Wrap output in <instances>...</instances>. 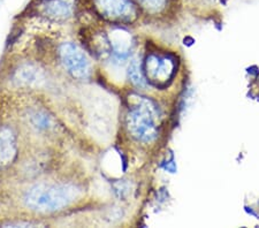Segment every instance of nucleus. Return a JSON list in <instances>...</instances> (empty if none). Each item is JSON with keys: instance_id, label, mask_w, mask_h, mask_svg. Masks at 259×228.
Returning a JSON list of instances; mask_svg holds the SVG:
<instances>
[{"instance_id": "f257e3e1", "label": "nucleus", "mask_w": 259, "mask_h": 228, "mask_svg": "<svg viewBox=\"0 0 259 228\" xmlns=\"http://www.w3.org/2000/svg\"><path fill=\"white\" fill-rule=\"evenodd\" d=\"M76 189L68 185H38L28 190L24 202L38 212H54L68 206L75 200Z\"/></svg>"}, {"instance_id": "f03ea898", "label": "nucleus", "mask_w": 259, "mask_h": 228, "mask_svg": "<svg viewBox=\"0 0 259 228\" xmlns=\"http://www.w3.org/2000/svg\"><path fill=\"white\" fill-rule=\"evenodd\" d=\"M158 119L157 106L150 99L140 98L129 109L126 122L133 138L149 143L158 136Z\"/></svg>"}, {"instance_id": "7ed1b4c3", "label": "nucleus", "mask_w": 259, "mask_h": 228, "mask_svg": "<svg viewBox=\"0 0 259 228\" xmlns=\"http://www.w3.org/2000/svg\"><path fill=\"white\" fill-rule=\"evenodd\" d=\"M144 75L150 83L156 86H164L168 83L175 73V62L167 56H148L144 61Z\"/></svg>"}, {"instance_id": "20e7f679", "label": "nucleus", "mask_w": 259, "mask_h": 228, "mask_svg": "<svg viewBox=\"0 0 259 228\" xmlns=\"http://www.w3.org/2000/svg\"><path fill=\"white\" fill-rule=\"evenodd\" d=\"M65 68L74 78L85 80L90 76V62L82 50L73 43L62 44L59 50Z\"/></svg>"}, {"instance_id": "39448f33", "label": "nucleus", "mask_w": 259, "mask_h": 228, "mask_svg": "<svg viewBox=\"0 0 259 228\" xmlns=\"http://www.w3.org/2000/svg\"><path fill=\"white\" fill-rule=\"evenodd\" d=\"M95 10L111 22H131L136 16L132 0H94Z\"/></svg>"}, {"instance_id": "423d86ee", "label": "nucleus", "mask_w": 259, "mask_h": 228, "mask_svg": "<svg viewBox=\"0 0 259 228\" xmlns=\"http://www.w3.org/2000/svg\"><path fill=\"white\" fill-rule=\"evenodd\" d=\"M38 12L50 20L65 21L73 14L74 2L73 0H40Z\"/></svg>"}, {"instance_id": "0eeeda50", "label": "nucleus", "mask_w": 259, "mask_h": 228, "mask_svg": "<svg viewBox=\"0 0 259 228\" xmlns=\"http://www.w3.org/2000/svg\"><path fill=\"white\" fill-rule=\"evenodd\" d=\"M15 136L10 128L0 129V167H6L16 156Z\"/></svg>"}, {"instance_id": "6e6552de", "label": "nucleus", "mask_w": 259, "mask_h": 228, "mask_svg": "<svg viewBox=\"0 0 259 228\" xmlns=\"http://www.w3.org/2000/svg\"><path fill=\"white\" fill-rule=\"evenodd\" d=\"M128 74L134 84L137 86L145 85V75H144V72L141 68V64L139 61L137 60L132 61L131 66H129Z\"/></svg>"}, {"instance_id": "1a4fd4ad", "label": "nucleus", "mask_w": 259, "mask_h": 228, "mask_svg": "<svg viewBox=\"0 0 259 228\" xmlns=\"http://www.w3.org/2000/svg\"><path fill=\"white\" fill-rule=\"evenodd\" d=\"M136 2L139 3L142 7L145 8L146 11L157 13V12L164 10L167 3H168V0H136Z\"/></svg>"}, {"instance_id": "9d476101", "label": "nucleus", "mask_w": 259, "mask_h": 228, "mask_svg": "<svg viewBox=\"0 0 259 228\" xmlns=\"http://www.w3.org/2000/svg\"><path fill=\"white\" fill-rule=\"evenodd\" d=\"M35 124L37 127L47 128L49 126V118L44 114H37L35 117Z\"/></svg>"}]
</instances>
